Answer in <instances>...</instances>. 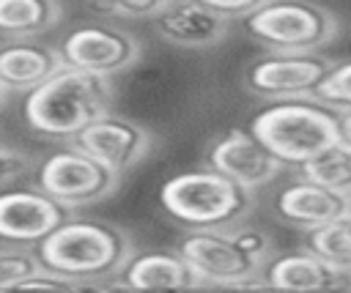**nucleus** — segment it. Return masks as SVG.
Segmentation results:
<instances>
[{"mask_svg": "<svg viewBox=\"0 0 351 293\" xmlns=\"http://www.w3.org/2000/svg\"><path fill=\"white\" fill-rule=\"evenodd\" d=\"M112 96V77L60 66L52 77L25 93L22 120L27 131L41 140L74 142L88 123L110 112Z\"/></svg>", "mask_w": 351, "mask_h": 293, "instance_id": "nucleus-1", "label": "nucleus"}, {"mask_svg": "<svg viewBox=\"0 0 351 293\" xmlns=\"http://www.w3.org/2000/svg\"><path fill=\"white\" fill-rule=\"evenodd\" d=\"M176 249L189 260L203 288H266L261 271L274 255V238L255 225L186 230Z\"/></svg>", "mask_w": 351, "mask_h": 293, "instance_id": "nucleus-2", "label": "nucleus"}, {"mask_svg": "<svg viewBox=\"0 0 351 293\" xmlns=\"http://www.w3.org/2000/svg\"><path fill=\"white\" fill-rule=\"evenodd\" d=\"M33 249L41 266L90 279L101 290H112V279L134 252V241L112 222L69 216Z\"/></svg>", "mask_w": 351, "mask_h": 293, "instance_id": "nucleus-3", "label": "nucleus"}, {"mask_svg": "<svg viewBox=\"0 0 351 293\" xmlns=\"http://www.w3.org/2000/svg\"><path fill=\"white\" fill-rule=\"evenodd\" d=\"M159 203L184 230L230 227L247 222L255 211V189L206 164L203 170H186L167 178L159 189Z\"/></svg>", "mask_w": 351, "mask_h": 293, "instance_id": "nucleus-4", "label": "nucleus"}, {"mask_svg": "<svg viewBox=\"0 0 351 293\" xmlns=\"http://www.w3.org/2000/svg\"><path fill=\"white\" fill-rule=\"evenodd\" d=\"M252 134L291 167L304 164L326 145L337 142V110L326 107L315 96L280 99L261 110L252 123Z\"/></svg>", "mask_w": 351, "mask_h": 293, "instance_id": "nucleus-5", "label": "nucleus"}, {"mask_svg": "<svg viewBox=\"0 0 351 293\" xmlns=\"http://www.w3.org/2000/svg\"><path fill=\"white\" fill-rule=\"evenodd\" d=\"M244 30L271 52H318L340 36L343 22L313 0H269L244 16Z\"/></svg>", "mask_w": 351, "mask_h": 293, "instance_id": "nucleus-6", "label": "nucleus"}, {"mask_svg": "<svg viewBox=\"0 0 351 293\" xmlns=\"http://www.w3.org/2000/svg\"><path fill=\"white\" fill-rule=\"evenodd\" d=\"M30 178L49 197L77 211L80 205H93L115 194L123 175L101 164L77 142H69L41 156Z\"/></svg>", "mask_w": 351, "mask_h": 293, "instance_id": "nucleus-7", "label": "nucleus"}, {"mask_svg": "<svg viewBox=\"0 0 351 293\" xmlns=\"http://www.w3.org/2000/svg\"><path fill=\"white\" fill-rule=\"evenodd\" d=\"M143 41L134 33L99 22L71 27L58 41V55L63 66H74L104 77H118L134 68L143 60Z\"/></svg>", "mask_w": 351, "mask_h": 293, "instance_id": "nucleus-8", "label": "nucleus"}, {"mask_svg": "<svg viewBox=\"0 0 351 293\" xmlns=\"http://www.w3.org/2000/svg\"><path fill=\"white\" fill-rule=\"evenodd\" d=\"M332 60L318 52H266L247 63L244 88L266 101L315 96L318 85L329 74Z\"/></svg>", "mask_w": 351, "mask_h": 293, "instance_id": "nucleus-9", "label": "nucleus"}, {"mask_svg": "<svg viewBox=\"0 0 351 293\" xmlns=\"http://www.w3.org/2000/svg\"><path fill=\"white\" fill-rule=\"evenodd\" d=\"M69 216H74V208L49 197L36 183L0 192V241L3 244L33 249Z\"/></svg>", "mask_w": 351, "mask_h": 293, "instance_id": "nucleus-10", "label": "nucleus"}, {"mask_svg": "<svg viewBox=\"0 0 351 293\" xmlns=\"http://www.w3.org/2000/svg\"><path fill=\"white\" fill-rule=\"evenodd\" d=\"M74 142L80 148H85L90 156H96L101 164L115 170L118 175H126L151 153L156 140L143 123H137L126 115L104 112L101 118L88 123L74 137Z\"/></svg>", "mask_w": 351, "mask_h": 293, "instance_id": "nucleus-11", "label": "nucleus"}, {"mask_svg": "<svg viewBox=\"0 0 351 293\" xmlns=\"http://www.w3.org/2000/svg\"><path fill=\"white\" fill-rule=\"evenodd\" d=\"M206 164L230 175L247 189L266 186L282 170V162L252 134V129H230L214 137L206 148Z\"/></svg>", "mask_w": 351, "mask_h": 293, "instance_id": "nucleus-12", "label": "nucleus"}, {"mask_svg": "<svg viewBox=\"0 0 351 293\" xmlns=\"http://www.w3.org/2000/svg\"><path fill=\"white\" fill-rule=\"evenodd\" d=\"M156 36L178 49L200 52L222 44L230 33V19L206 8L197 0H170L154 16Z\"/></svg>", "mask_w": 351, "mask_h": 293, "instance_id": "nucleus-13", "label": "nucleus"}, {"mask_svg": "<svg viewBox=\"0 0 351 293\" xmlns=\"http://www.w3.org/2000/svg\"><path fill=\"white\" fill-rule=\"evenodd\" d=\"M112 288L126 290H181L203 288L200 277L178 249H143L132 252L129 260L112 279Z\"/></svg>", "mask_w": 351, "mask_h": 293, "instance_id": "nucleus-14", "label": "nucleus"}, {"mask_svg": "<svg viewBox=\"0 0 351 293\" xmlns=\"http://www.w3.org/2000/svg\"><path fill=\"white\" fill-rule=\"evenodd\" d=\"M266 288L277 290H340L351 288V274L340 271L337 266L326 263L310 249H291V252H274L263 271H261Z\"/></svg>", "mask_w": 351, "mask_h": 293, "instance_id": "nucleus-15", "label": "nucleus"}, {"mask_svg": "<svg viewBox=\"0 0 351 293\" xmlns=\"http://www.w3.org/2000/svg\"><path fill=\"white\" fill-rule=\"evenodd\" d=\"M348 211V194H340V192H332L310 178H302L296 175V181L285 183L274 200H271V214L296 227V230H310L337 214H346Z\"/></svg>", "mask_w": 351, "mask_h": 293, "instance_id": "nucleus-16", "label": "nucleus"}, {"mask_svg": "<svg viewBox=\"0 0 351 293\" xmlns=\"http://www.w3.org/2000/svg\"><path fill=\"white\" fill-rule=\"evenodd\" d=\"M63 66L58 47L36 38H5L0 44V82L8 93H27Z\"/></svg>", "mask_w": 351, "mask_h": 293, "instance_id": "nucleus-17", "label": "nucleus"}, {"mask_svg": "<svg viewBox=\"0 0 351 293\" xmlns=\"http://www.w3.org/2000/svg\"><path fill=\"white\" fill-rule=\"evenodd\" d=\"M60 19V0H0V36L5 38H36Z\"/></svg>", "mask_w": 351, "mask_h": 293, "instance_id": "nucleus-18", "label": "nucleus"}, {"mask_svg": "<svg viewBox=\"0 0 351 293\" xmlns=\"http://www.w3.org/2000/svg\"><path fill=\"white\" fill-rule=\"evenodd\" d=\"M302 246L324 257L326 263L337 266L340 271L351 274V211L337 214L302 235Z\"/></svg>", "mask_w": 351, "mask_h": 293, "instance_id": "nucleus-19", "label": "nucleus"}, {"mask_svg": "<svg viewBox=\"0 0 351 293\" xmlns=\"http://www.w3.org/2000/svg\"><path fill=\"white\" fill-rule=\"evenodd\" d=\"M296 175L310 178L332 192L351 194V145L346 142H332L324 151H318L313 159L296 167Z\"/></svg>", "mask_w": 351, "mask_h": 293, "instance_id": "nucleus-20", "label": "nucleus"}, {"mask_svg": "<svg viewBox=\"0 0 351 293\" xmlns=\"http://www.w3.org/2000/svg\"><path fill=\"white\" fill-rule=\"evenodd\" d=\"M38 255L30 246H14L3 244L0 246V290H11L19 279L33 274L38 268Z\"/></svg>", "mask_w": 351, "mask_h": 293, "instance_id": "nucleus-21", "label": "nucleus"}, {"mask_svg": "<svg viewBox=\"0 0 351 293\" xmlns=\"http://www.w3.org/2000/svg\"><path fill=\"white\" fill-rule=\"evenodd\" d=\"M315 99L332 110H351V58L332 63L329 74L315 90Z\"/></svg>", "mask_w": 351, "mask_h": 293, "instance_id": "nucleus-22", "label": "nucleus"}, {"mask_svg": "<svg viewBox=\"0 0 351 293\" xmlns=\"http://www.w3.org/2000/svg\"><path fill=\"white\" fill-rule=\"evenodd\" d=\"M36 290V288H47V290H101L96 282L90 279H82V277H71V274H63V271H55V268H47V266H38L33 274H27L25 279H19L11 290Z\"/></svg>", "mask_w": 351, "mask_h": 293, "instance_id": "nucleus-23", "label": "nucleus"}, {"mask_svg": "<svg viewBox=\"0 0 351 293\" xmlns=\"http://www.w3.org/2000/svg\"><path fill=\"white\" fill-rule=\"evenodd\" d=\"M96 8L123 19H154L170 0H90Z\"/></svg>", "mask_w": 351, "mask_h": 293, "instance_id": "nucleus-24", "label": "nucleus"}, {"mask_svg": "<svg viewBox=\"0 0 351 293\" xmlns=\"http://www.w3.org/2000/svg\"><path fill=\"white\" fill-rule=\"evenodd\" d=\"M36 162L30 153L19 151V148H8V145H0V189L3 186H11L27 175H33L36 170Z\"/></svg>", "mask_w": 351, "mask_h": 293, "instance_id": "nucleus-25", "label": "nucleus"}, {"mask_svg": "<svg viewBox=\"0 0 351 293\" xmlns=\"http://www.w3.org/2000/svg\"><path fill=\"white\" fill-rule=\"evenodd\" d=\"M197 3H203L211 11H217L219 16H228V19H239L241 16L244 19L247 14H252L255 8H261L269 0H197Z\"/></svg>", "mask_w": 351, "mask_h": 293, "instance_id": "nucleus-26", "label": "nucleus"}, {"mask_svg": "<svg viewBox=\"0 0 351 293\" xmlns=\"http://www.w3.org/2000/svg\"><path fill=\"white\" fill-rule=\"evenodd\" d=\"M337 137L351 145V110H337Z\"/></svg>", "mask_w": 351, "mask_h": 293, "instance_id": "nucleus-27", "label": "nucleus"}, {"mask_svg": "<svg viewBox=\"0 0 351 293\" xmlns=\"http://www.w3.org/2000/svg\"><path fill=\"white\" fill-rule=\"evenodd\" d=\"M8 96H11V93H8V88H5L3 82H0V107H3L5 101H8Z\"/></svg>", "mask_w": 351, "mask_h": 293, "instance_id": "nucleus-28", "label": "nucleus"}, {"mask_svg": "<svg viewBox=\"0 0 351 293\" xmlns=\"http://www.w3.org/2000/svg\"><path fill=\"white\" fill-rule=\"evenodd\" d=\"M348 211H351V194H348Z\"/></svg>", "mask_w": 351, "mask_h": 293, "instance_id": "nucleus-29", "label": "nucleus"}]
</instances>
